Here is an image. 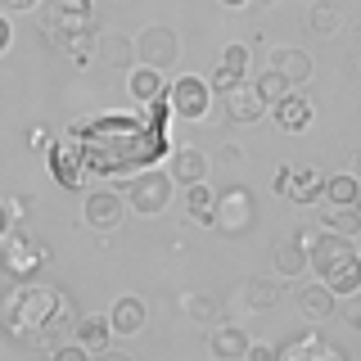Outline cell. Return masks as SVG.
<instances>
[{
    "label": "cell",
    "instance_id": "cell-13",
    "mask_svg": "<svg viewBox=\"0 0 361 361\" xmlns=\"http://www.w3.org/2000/svg\"><path fill=\"white\" fill-rule=\"evenodd\" d=\"M271 118H276V127L280 131H307L312 127V99L307 95H298V90H289V95H280L276 104H271Z\"/></svg>",
    "mask_w": 361,
    "mask_h": 361
},
{
    "label": "cell",
    "instance_id": "cell-34",
    "mask_svg": "<svg viewBox=\"0 0 361 361\" xmlns=\"http://www.w3.org/2000/svg\"><path fill=\"white\" fill-rule=\"evenodd\" d=\"M50 361H90V348H82V343H59Z\"/></svg>",
    "mask_w": 361,
    "mask_h": 361
},
{
    "label": "cell",
    "instance_id": "cell-22",
    "mask_svg": "<svg viewBox=\"0 0 361 361\" xmlns=\"http://www.w3.org/2000/svg\"><path fill=\"white\" fill-rule=\"evenodd\" d=\"M271 257H276V271L280 276H302V271H307V244L298 240V235H293V240H280L276 248H271Z\"/></svg>",
    "mask_w": 361,
    "mask_h": 361
},
{
    "label": "cell",
    "instance_id": "cell-29",
    "mask_svg": "<svg viewBox=\"0 0 361 361\" xmlns=\"http://www.w3.org/2000/svg\"><path fill=\"white\" fill-rule=\"evenodd\" d=\"M253 86H257V95H262V99H267V109H271V104H276V99H280V95H289V90H293V86L285 82V77H280V73H276V68H267V73H257V82H253Z\"/></svg>",
    "mask_w": 361,
    "mask_h": 361
},
{
    "label": "cell",
    "instance_id": "cell-44",
    "mask_svg": "<svg viewBox=\"0 0 361 361\" xmlns=\"http://www.w3.org/2000/svg\"><path fill=\"white\" fill-rule=\"evenodd\" d=\"M257 5H276V0H257Z\"/></svg>",
    "mask_w": 361,
    "mask_h": 361
},
{
    "label": "cell",
    "instance_id": "cell-31",
    "mask_svg": "<svg viewBox=\"0 0 361 361\" xmlns=\"http://www.w3.org/2000/svg\"><path fill=\"white\" fill-rule=\"evenodd\" d=\"M180 312L195 316V321H208V316H212V302L199 298V293H185V298H180Z\"/></svg>",
    "mask_w": 361,
    "mask_h": 361
},
{
    "label": "cell",
    "instance_id": "cell-41",
    "mask_svg": "<svg viewBox=\"0 0 361 361\" xmlns=\"http://www.w3.org/2000/svg\"><path fill=\"white\" fill-rule=\"evenodd\" d=\"M0 5H5V9H32L37 0H0Z\"/></svg>",
    "mask_w": 361,
    "mask_h": 361
},
{
    "label": "cell",
    "instance_id": "cell-15",
    "mask_svg": "<svg viewBox=\"0 0 361 361\" xmlns=\"http://www.w3.org/2000/svg\"><path fill=\"white\" fill-rule=\"evenodd\" d=\"M163 73L158 68H145V63H135L131 68V77H127V95L135 99V104H158L163 99Z\"/></svg>",
    "mask_w": 361,
    "mask_h": 361
},
{
    "label": "cell",
    "instance_id": "cell-25",
    "mask_svg": "<svg viewBox=\"0 0 361 361\" xmlns=\"http://www.w3.org/2000/svg\"><path fill=\"white\" fill-rule=\"evenodd\" d=\"M212 199H217V195H212L203 180H199V185H185V212L199 226H212Z\"/></svg>",
    "mask_w": 361,
    "mask_h": 361
},
{
    "label": "cell",
    "instance_id": "cell-21",
    "mask_svg": "<svg viewBox=\"0 0 361 361\" xmlns=\"http://www.w3.org/2000/svg\"><path fill=\"white\" fill-rule=\"evenodd\" d=\"M145 302L140 298H118L113 302V312H109V325H113V334H140L145 330Z\"/></svg>",
    "mask_w": 361,
    "mask_h": 361
},
{
    "label": "cell",
    "instance_id": "cell-28",
    "mask_svg": "<svg viewBox=\"0 0 361 361\" xmlns=\"http://www.w3.org/2000/svg\"><path fill=\"white\" fill-rule=\"evenodd\" d=\"M307 23H312L316 37H330V32H338V23H343V18H338V5H334V0H316Z\"/></svg>",
    "mask_w": 361,
    "mask_h": 361
},
{
    "label": "cell",
    "instance_id": "cell-35",
    "mask_svg": "<svg viewBox=\"0 0 361 361\" xmlns=\"http://www.w3.org/2000/svg\"><path fill=\"white\" fill-rule=\"evenodd\" d=\"M244 361H276V348H271V343H257V338H248Z\"/></svg>",
    "mask_w": 361,
    "mask_h": 361
},
{
    "label": "cell",
    "instance_id": "cell-17",
    "mask_svg": "<svg viewBox=\"0 0 361 361\" xmlns=\"http://www.w3.org/2000/svg\"><path fill=\"white\" fill-rule=\"evenodd\" d=\"M244 348H248V334L240 325H217L208 338V353L212 361H244Z\"/></svg>",
    "mask_w": 361,
    "mask_h": 361
},
{
    "label": "cell",
    "instance_id": "cell-36",
    "mask_svg": "<svg viewBox=\"0 0 361 361\" xmlns=\"http://www.w3.org/2000/svg\"><path fill=\"white\" fill-rule=\"evenodd\" d=\"M27 149L32 154H45V149H50V131H45V127H32L27 131Z\"/></svg>",
    "mask_w": 361,
    "mask_h": 361
},
{
    "label": "cell",
    "instance_id": "cell-23",
    "mask_svg": "<svg viewBox=\"0 0 361 361\" xmlns=\"http://www.w3.org/2000/svg\"><path fill=\"white\" fill-rule=\"evenodd\" d=\"M109 334H113L109 316H82V321H77V343L90 348V353H104V348H109Z\"/></svg>",
    "mask_w": 361,
    "mask_h": 361
},
{
    "label": "cell",
    "instance_id": "cell-40",
    "mask_svg": "<svg viewBox=\"0 0 361 361\" xmlns=\"http://www.w3.org/2000/svg\"><path fill=\"white\" fill-rule=\"evenodd\" d=\"M99 361H135V357L122 353V348H104V353H99Z\"/></svg>",
    "mask_w": 361,
    "mask_h": 361
},
{
    "label": "cell",
    "instance_id": "cell-6",
    "mask_svg": "<svg viewBox=\"0 0 361 361\" xmlns=\"http://www.w3.org/2000/svg\"><path fill=\"white\" fill-rule=\"evenodd\" d=\"M127 203L140 212V217H158V212H167V203H172V172H154V167L135 172L127 180Z\"/></svg>",
    "mask_w": 361,
    "mask_h": 361
},
{
    "label": "cell",
    "instance_id": "cell-26",
    "mask_svg": "<svg viewBox=\"0 0 361 361\" xmlns=\"http://www.w3.org/2000/svg\"><path fill=\"white\" fill-rule=\"evenodd\" d=\"M244 302H248V307H257V312L276 307V302H280V289H276V280H267V276H253V280L244 285Z\"/></svg>",
    "mask_w": 361,
    "mask_h": 361
},
{
    "label": "cell",
    "instance_id": "cell-39",
    "mask_svg": "<svg viewBox=\"0 0 361 361\" xmlns=\"http://www.w3.org/2000/svg\"><path fill=\"white\" fill-rule=\"evenodd\" d=\"M9 41H14V27H9V18H5V14H0V54H5V50H9Z\"/></svg>",
    "mask_w": 361,
    "mask_h": 361
},
{
    "label": "cell",
    "instance_id": "cell-1",
    "mask_svg": "<svg viewBox=\"0 0 361 361\" xmlns=\"http://www.w3.org/2000/svg\"><path fill=\"white\" fill-rule=\"evenodd\" d=\"M68 316H73V302L54 285L18 280V285L0 298V325H5L18 343H45V334L59 330Z\"/></svg>",
    "mask_w": 361,
    "mask_h": 361
},
{
    "label": "cell",
    "instance_id": "cell-30",
    "mask_svg": "<svg viewBox=\"0 0 361 361\" xmlns=\"http://www.w3.org/2000/svg\"><path fill=\"white\" fill-rule=\"evenodd\" d=\"M235 82H244V73H235V68H226V63L217 59V68H212V77H208V86L221 95V90H231Z\"/></svg>",
    "mask_w": 361,
    "mask_h": 361
},
{
    "label": "cell",
    "instance_id": "cell-3",
    "mask_svg": "<svg viewBox=\"0 0 361 361\" xmlns=\"http://www.w3.org/2000/svg\"><path fill=\"white\" fill-rule=\"evenodd\" d=\"M253 226H257V199H253V190L221 185L217 199H212V231L240 240V235H248Z\"/></svg>",
    "mask_w": 361,
    "mask_h": 361
},
{
    "label": "cell",
    "instance_id": "cell-38",
    "mask_svg": "<svg viewBox=\"0 0 361 361\" xmlns=\"http://www.w3.org/2000/svg\"><path fill=\"white\" fill-rule=\"evenodd\" d=\"M9 231H14V212H9V203L0 199V240H5Z\"/></svg>",
    "mask_w": 361,
    "mask_h": 361
},
{
    "label": "cell",
    "instance_id": "cell-24",
    "mask_svg": "<svg viewBox=\"0 0 361 361\" xmlns=\"http://www.w3.org/2000/svg\"><path fill=\"white\" fill-rule=\"evenodd\" d=\"M357 190H361V180H357L353 172H334V176H325V199H330V208L357 203Z\"/></svg>",
    "mask_w": 361,
    "mask_h": 361
},
{
    "label": "cell",
    "instance_id": "cell-32",
    "mask_svg": "<svg viewBox=\"0 0 361 361\" xmlns=\"http://www.w3.org/2000/svg\"><path fill=\"white\" fill-rule=\"evenodd\" d=\"M338 316H343L353 330H361V289H357V293H348V298L338 302Z\"/></svg>",
    "mask_w": 361,
    "mask_h": 361
},
{
    "label": "cell",
    "instance_id": "cell-14",
    "mask_svg": "<svg viewBox=\"0 0 361 361\" xmlns=\"http://www.w3.org/2000/svg\"><path fill=\"white\" fill-rule=\"evenodd\" d=\"M298 312H302V321H330V316L338 312V293L330 289V285H307V289H298Z\"/></svg>",
    "mask_w": 361,
    "mask_h": 361
},
{
    "label": "cell",
    "instance_id": "cell-10",
    "mask_svg": "<svg viewBox=\"0 0 361 361\" xmlns=\"http://www.w3.org/2000/svg\"><path fill=\"white\" fill-rule=\"evenodd\" d=\"M122 212H127V195H118V190H90L86 203H82V217L90 231L109 235L122 226Z\"/></svg>",
    "mask_w": 361,
    "mask_h": 361
},
{
    "label": "cell",
    "instance_id": "cell-4",
    "mask_svg": "<svg viewBox=\"0 0 361 361\" xmlns=\"http://www.w3.org/2000/svg\"><path fill=\"white\" fill-rule=\"evenodd\" d=\"M41 27L54 45H68V37L77 41L95 27V9H90V0H45Z\"/></svg>",
    "mask_w": 361,
    "mask_h": 361
},
{
    "label": "cell",
    "instance_id": "cell-43",
    "mask_svg": "<svg viewBox=\"0 0 361 361\" xmlns=\"http://www.w3.org/2000/svg\"><path fill=\"white\" fill-rule=\"evenodd\" d=\"M357 212H361V190H357Z\"/></svg>",
    "mask_w": 361,
    "mask_h": 361
},
{
    "label": "cell",
    "instance_id": "cell-37",
    "mask_svg": "<svg viewBox=\"0 0 361 361\" xmlns=\"http://www.w3.org/2000/svg\"><path fill=\"white\" fill-rule=\"evenodd\" d=\"M9 203V212H14V221H27L32 217V199L27 195H14V199H5Z\"/></svg>",
    "mask_w": 361,
    "mask_h": 361
},
{
    "label": "cell",
    "instance_id": "cell-12",
    "mask_svg": "<svg viewBox=\"0 0 361 361\" xmlns=\"http://www.w3.org/2000/svg\"><path fill=\"white\" fill-rule=\"evenodd\" d=\"M217 99H221L226 118H231V122H240V127H244V122H257V118L267 113V99L257 95V86L248 82V77H244V82H235L231 90H221Z\"/></svg>",
    "mask_w": 361,
    "mask_h": 361
},
{
    "label": "cell",
    "instance_id": "cell-5",
    "mask_svg": "<svg viewBox=\"0 0 361 361\" xmlns=\"http://www.w3.org/2000/svg\"><path fill=\"white\" fill-rule=\"evenodd\" d=\"M50 262V248H45V240H37V235L27 231H9L5 240H0V267H5V276L14 280H32L37 271Z\"/></svg>",
    "mask_w": 361,
    "mask_h": 361
},
{
    "label": "cell",
    "instance_id": "cell-7",
    "mask_svg": "<svg viewBox=\"0 0 361 361\" xmlns=\"http://www.w3.org/2000/svg\"><path fill=\"white\" fill-rule=\"evenodd\" d=\"M135 63L158 68V73L176 68V63H180V37H176L172 27H163V23L140 27V32H135Z\"/></svg>",
    "mask_w": 361,
    "mask_h": 361
},
{
    "label": "cell",
    "instance_id": "cell-42",
    "mask_svg": "<svg viewBox=\"0 0 361 361\" xmlns=\"http://www.w3.org/2000/svg\"><path fill=\"white\" fill-rule=\"evenodd\" d=\"M221 5H226V9H244L248 0H221Z\"/></svg>",
    "mask_w": 361,
    "mask_h": 361
},
{
    "label": "cell",
    "instance_id": "cell-16",
    "mask_svg": "<svg viewBox=\"0 0 361 361\" xmlns=\"http://www.w3.org/2000/svg\"><path fill=\"white\" fill-rule=\"evenodd\" d=\"M271 68H276V73L285 77L293 90H298V86L312 77V54H307V50H293V45H285V50L271 54Z\"/></svg>",
    "mask_w": 361,
    "mask_h": 361
},
{
    "label": "cell",
    "instance_id": "cell-18",
    "mask_svg": "<svg viewBox=\"0 0 361 361\" xmlns=\"http://www.w3.org/2000/svg\"><path fill=\"white\" fill-rule=\"evenodd\" d=\"M99 59L109 68H135V37H122V32H104V37L95 41Z\"/></svg>",
    "mask_w": 361,
    "mask_h": 361
},
{
    "label": "cell",
    "instance_id": "cell-33",
    "mask_svg": "<svg viewBox=\"0 0 361 361\" xmlns=\"http://www.w3.org/2000/svg\"><path fill=\"white\" fill-rule=\"evenodd\" d=\"M221 63L235 68V73H248V50H244V45H226V50H221Z\"/></svg>",
    "mask_w": 361,
    "mask_h": 361
},
{
    "label": "cell",
    "instance_id": "cell-11",
    "mask_svg": "<svg viewBox=\"0 0 361 361\" xmlns=\"http://www.w3.org/2000/svg\"><path fill=\"white\" fill-rule=\"evenodd\" d=\"M276 195H285L293 203H316L325 195V176L316 167H280L276 172Z\"/></svg>",
    "mask_w": 361,
    "mask_h": 361
},
{
    "label": "cell",
    "instance_id": "cell-20",
    "mask_svg": "<svg viewBox=\"0 0 361 361\" xmlns=\"http://www.w3.org/2000/svg\"><path fill=\"white\" fill-rule=\"evenodd\" d=\"M172 180H180V185H199V180H208V154L199 149H176L172 154Z\"/></svg>",
    "mask_w": 361,
    "mask_h": 361
},
{
    "label": "cell",
    "instance_id": "cell-27",
    "mask_svg": "<svg viewBox=\"0 0 361 361\" xmlns=\"http://www.w3.org/2000/svg\"><path fill=\"white\" fill-rule=\"evenodd\" d=\"M325 231H334V235H361V212H357V203H343V208H330V217H325Z\"/></svg>",
    "mask_w": 361,
    "mask_h": 361
},
{
    "label": "cell",
    "instance_id": "cell-9",
    "mask_svg": "<svg viewBox=\"0 0 361 361\" xmlns=\"http://www.w3.org/2000/svg\"><path fill=\"white\" fill-rule=\"evenodd\" d=\"M276 361H348V353L334 338H325L316 330H302V334H293L276 348Z\"/></svg>",
    "mask_w": 361,
    "mask_h": 361
},
{
    "label": "cell",
    "instance_id": "cell-19",
    "mask_svg": "<svg viewBox=\"0 0 361 361\" xmlns=\"http://www.w3.org/2000/svg\"><path fill=\"white\" fill-rule=\"evenodd\" d=\"M45 154H50V172L59 176V185H68V190L82 185V180H77L82 176V154H77V145H50Z\"/></svg>",
    "mask_w": 361,
    "mask_h": 361
},
{
    "label": "cell",
    "instance_id": "cell-8",
    "mask_svg": "<svg viewBox=\"0 0 361 361\" xmlns=\"http://www.w3.org/2000/svg\"><path fill=\"white\" fill-rule=\"evenodd\" d=\"M167 104H172L176 118L185 122H203L212 113V86L203 77H176L172 90H167Z\"/></svg>",
    "mask_w": 361,
    "mask_h": 361
},
{
    "label": "cell",
    "instance_id": "cell-2",
    "mask_svg": "<svg viewBox=\"0 0 361 361\" xmlns=\"http://www.w3.org/2000/svg\"><path fill=\"white\" fill-rule=\"evenodd\" d=\"M307 267L316 271L321 285H330L338 298L361 289V253L348 235H334V231H321V240L307 248Z\"/></svg>",
    "mask_w": 361,
    "mask_h": 361
}]
</instances>
